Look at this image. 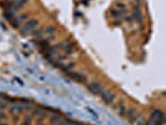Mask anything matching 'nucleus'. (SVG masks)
<instances>
[{"mask_svg": "<svg viewBox=\"0 0 166 125\" xmlns=\"http://www.w3.org/2000/svg\"><path fill=\"white\" fill-rule=\"evenodd\" d=\"M24 106L23 105H13V106H10L9 108V113H10L11 115H15V114H21L23 112H24Z\"/></svg>", "mask_w": 166, "mask_h": 125, "instance_id": "nucleus-6", "label": "nucleus"}, {"mask_svg": "<svg viewBox=\"0 0 166 125\" xmlns=\"http://www.w3.org/2000/svg\"><path fill=\"white\" fill-rule=\"evenodd\" d=\"M69 75H70L74 80H76V81H79V83H85L86 81V76L84 75L82 73H69Z\"/></svg>", "mask_w": 166, "mask_h": 125, "instance_id": "nucleus-5", "label": "nucleus"}, {"mask_svg": "<svg viewBox=\"0 0 166 125\" xmlns=\"http://www.w3.org/2000/svg\"><path fill=\"white\" fill-rule=\"evenodd\" d=\"M39 26V21L36 20V19H29V20H26L25 21V24L21 26V34L23 35H27V34H30L31 31H34L36 28Z\"/></svg>", "mask_w": 166, "mask_h": 125, "instance_id": "nucleus-1", "label": "nucleus"}, {"mask_svg": "<svg viewBox=\"0 0 166 125\" xmlns=\"http://www.w3.org/2000/svg\"><path fill=\"white\" fill-rule=\"evenodd\" d=\"M66 58H68L66 54H60L59 55V61H61V60H66Z\"/></svg>", "mask_w": 166, "mask_h": 125, "instance_id": "nucleus-20", "label": "nucleus"}, {"mask_svg": "<svg viewBox=\"0 0 166 125\" xmlns=\"http://www.w3.org/2000/svg\"><path fill=\"white\" fill-rule=\"evenodd\" d=\"M111 16H114V18H120V16H121V11H119V10H113V11H111Z\"/></svg>", "mask_w": 166, "mask_h": 125, "instance_id": "nucleus-17", "label": "nucleus"}, {"mask_svg": "<svg viewBox=\"0 0 166 125\" xmlns=\"http://www.w3.org/2000/svg\"><path fill=\"white\" fill-rule=\"evenodd\" d=\"M100 96H101V99H103L106 104H113L115 98H116L114 93H111L110 90H103V91H101V94H100Z\"/></svg>", "mask_w": 166, "mask_h": 125, "instance_id": "nucleus-4", "label": "nucleus"}, {"mask_svg": "<svg viewBox=\"0 0 166 125\" xmlns=\"http://www.w3.org/2000/svg\"><path fill=\"white\" fill-rule=\"evenodd\" d=\"M18 19L19 20H29V14H21Z\"/></svg>", "mask_w": 166, "mask_h": 125, "instance_id": "nucleus-18", "label": "nucleus"}, {"mask_svg": "<svg viewBox=\"0 0 166 125\" xmlns=\"http://www.w3.org/2000/svg\"><path fill=\"white\" fill-rule=\"evenodd\" d=\"M43 33L44 35H54L55 33H56V28H55L54 25H48L46 28H44V30H43Z\"/></svg>", "mask_w": 166, "mask_h": 125, "instance_id": "nucleus-9", "label": "nucleus"}, {"mask_svg": "<svg viewBox=\"0 0 166 125\" xmlns=\"http://www.w3.org/2000/svg\"><path fill=\"white\" fill-rule=\"evenodd\" d=\"M63 45V49L65 50V54H71L74 52V45L70 43V41H64V43H61Z\"/></svg>", "mask_w": 166, "mask_h": 125, "instance_id": "nucleus-8", "label": "nucleus"}, {"mask_svg": "<svg viewBox=\"0 0 166 125\" xmlns=\"http://www.w3.org/2000/svg\"><path fill=\"white\" fill-rule=\"evenodd\" d=\"M27 0H13V1H10L8 4V9L10 11H19L20 9H23L25 6V4H26Z\"/></svg>", "mask_w": 166, "mask_h": 125, "instance_id": "nucleus-2", "label": "nucleus"}, {"mask_svg": "<svg viewBox=\"0 0 166 125\" xmlns=\"http://www.w3.org/2000/svg\"><path fill=\"white\" fill-rule=\"evenodd\" d=\"M33 34H34V36L38 40H43V38H44V33H43V30H34L33 31Z\"/></svg>", "mask_w": 166, "mask_h": 125, "instance_id": "nucleus-12", "label": "nucleus"}, {"mask_svg": "<svg viewBox=\"0 0 166 125\" xmlns=\"http://www.w3.org/2000/svg\"><path fill=\"white\" fill-rule=\"evenodd\" d=\"M0 125H8L6 123H0Z\"/></svg>", "mask_w": 166, "mask_h": 125, "instance_id": "nucleus-26", "label": "nucleus"}, {"mask_svg": "<svg viewBox=\"0 0 166 125\" xmlns=\"http://www.w3.org/2000/svg\"><path fill=\"white\" fill-rule=\"evenodd\" d=\"M18 121H19V117H14V123H18Z\"/></svg>", "mask_w": 166, "mask_h": 125, "instance_id": "nucleus-24", "label": "nucleus"}, {"mask_svg": "<svg viewBox=\"0 0 166 125\" xmlns=\"http://www.w3.org/2000/svg\"><path fill=\"white\" fill-rule=\"evenodd\" d=\"M36 125H46V124H44V123H41V121H39L38 124H36Z\"/></svg>", "mask_w": 166, "mask_h": 125, "instance_id": "nucleus-25", "label": "nucleus"}, {"mask_svg": "<svg viewBox=\"0 0 166 125\" xmlns=\"http://www.w3.org/2000/svg\"><path fill=\"white\" fill-rule=\"evenodd\" d=\"M116 109L119 110L120 114H121V115H124V114H125V112H126V109H125V106H124V103H122V101H120V103L117 104Z\"/></svg>", "mask_w": 166, "mask_h": 125, "instance_id": "nucleus-13", "label": "nucleus"}, {"mask_svg": "<svg viewBox=\"0 0 166 125\" xmlns=\"http://www.w3.org/2000/svg\"><path fill=\"white\" fill-rule=\"evenodd\" d=\"M116 8H119V9H124V8H126V5H125V4H122V3H119V4H116Z\"/></svg>", "mask_w": 166, "mask_h": 125, "instance_id": "nucleus-22", "label": "nucleus"}, {"mask_svg": "<svg viewBox=\"0 0 166 125\" xmlns=\"http://www.w3.org/2000/svg\"><path fill=\"white\" fill-rule=\"evenodd\" d=\"M74 63H69V64H65V65H60V68H61V70H64L65 73H71V70L74 69Z\"/></svg>", "mask_w": 166, "mask_h": 125, "instance_id": "nucleus-10", "label": "nucleus"}, {"mask_svg": "<svg viewBox=\"0 0 166 125\" xmlns=\"http://www.w3.org/2000/svg\"><path fill=\"white\" fill-rule=\"evenodd\" d=\"M1 120H8V115L0 110V121H1Z\"/></svg>", "mask_w": 166, "mask_h": 125, "instance_id": "nucleus-19", "label": "nucleus"}, {"mask_svg": "<svg viewBox=\"0 0 166 125\" xmlns=\"http://www.w3.org/2000/svg\"><path fill=\"white\" fill-rule=\"evenodd\" d=\"M71 125H86V124L80 123V121H71Z\"/></svg>", "mask_w": 166, "mask_h": 125, "instance_id": "nucleus-23", "label": "nucleus"}, {"mask_svg": "<svg viewBox=\"0 0 166 125\" xmlns=\"http://www.w3.org/2000/svg\"><path fill=\"white\" fill-rule=\"evenodd\" d=\"M87 89H89L90 93H93V94H96V95H100L101 91L104 90L103 85L100 84L98 81H93V83H89V85H87Z\"/></svg>", "mask_w": 166, "mask_h": 125, "instance_id": "nucleus-3", "label": "nucleus"}, {"mask_svg": "<svg viewBox=\"0 0 166 125\" xmlns=\"http://www.w3.org/2000/svg\"><path fill=\"white\" fill-rule=\"evenodd\" d=\"M5 108H6V104L4 103V101H0V110H1V112H3V110L5 109Z\"/></svg>", "mask_w": 166, "mask_h": 125, "instance_id": "nucleus-21", "label": "nucleus"}, {"mask_svg": "<svg viewBox=\"0 0 166 125\" xmlns=\"http://www.w3.org/2000/svg\"><path fill=\"white\" fill-rule=\"evenodd\" d=\"M10 21H11V25H13L14 28H20V20L18 19V18H16V19H14V18H13Z\"/></svg>", "mask_w": 166, "mask_h": 125, "instance_id": "nucleus-15", "label": "nucleus"}, {"mask_svg": "<svg viewBox=\"0 0 166 125\" xmlns=\"http://www.w3.org/2000/svg\"><path fill=\"white\" fill-rule=\"evenodd\" d=\"M126 115H127V117L129 118H130L131 120L134 119V117H135V110H134V109H129V110H126Z\"/></svg>", "mask_w": 166, "mask_h": 125, "instance_id": "nucleus-16", "label": "nucleus"}, {"mask_svg": "<svg viewBox=\"0 0 166 125\" xmlns=\"http://www.w3.org/2000/svg\"><path fill=\"white\" fill-rule=\"evenodd\" d=\"M31 119H33V115H26L24 118V121L21 123V125H31Z\"/></svg>", "mask_w": 166, "mask_h": 125, "instance_id": "nucleus-14", "label": "nucleus"}, {"mask_svg": "<svg viewBox=\"0 0 166 125\" xmlns=\"http://www.w3.org/2000/svg\"><path fill=\"white\" fill-rule=\"evenodd\" d=\"M60 120H61V117H60V115H58V114H54L53 117L50 118V121H51L53 125H59Z\"/></svg>", "mask_w": 166, "mask_h": 125, "instance_id": "nucleus-11", "label": "nucleus"}, {"mask_svg": "<svg viewBox=\"0 0 166 125\" xmlns=\"http://www.w3.org/2000/svg\"><path fill=\"white\" fill-rule=\"evenodd\" d=\"M33 117H36V118H39V119H43L46 117V112H45L44 109H41V108H34L33 109Z\"/></svg>", "mask_w": 166, "mask_h": 125, "instance_id": "nucleus-7", "label": "nucleus"}]
</instances>
